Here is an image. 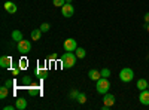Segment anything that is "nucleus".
Returning a JSON list of instances; mask_svg holds the SVG:
<instances>
[{
    "mask_svg": "<svg viewBox=\"0 0 149 110\" xmlns=\"http://www.w3.org/2000/svg\"><path fill=\"white\" fill-rule=\"evenodd\" d=\"M57 58H58V57H57V54H52V55H51V61H55Z\"/></svg>",
    "mask_w": 149,
    "mask_h": 110,
    "instance_id": "30",
    "label": "nucleus"
},
{
    "mask_svg": "<svg viewBox=\"0 0 149 110\" xmlns=\"http://www.w3.org/2000/svg\"><path fill=\"white\" fill-rule=\"evenodd\" d=\"M145 21L149 24V12H146V14H145Z\"/></svg>",
    "mask_w": 149,
    "mask_h": 110,
    "instance_id": "28",
    "label": "nucleus"
},
{
    "mask_svg": "<svg viewBox=\"0 0 149 110\" xmlns=\"http://www.w3.org/2000/svg\"><path fill=\"white\" fill-rule=\"evenodd\" d=\"M63 48H64V51H69V52L76 51V48H78V45H76V40H74V39H72V37L66 39V40H64V43H63Z\"/></svg>",
    "mask_w": 149,
    "mask_h": 110,
    "instance_id": "5",
    "label": "nucleus"
},
{
    "mask_svg": "<svg viewBox=\"0 0 149 110\" xmlns=\"http://www.w3.org/2000/svg\"><path fill=\"white\" fill-rule=\"evenodd\" d=\"M100 73H102V77H109L110 76V70L109 68H103V70H100Z\"/></svg>",
    "mask_w": 149,
    "mask_h": 110,
    "instance_id": "21",
    "label": "nucleus"
},
{
    "mask_svg": "<svg viewBox=\"0 0 149 110\" xmlns=\"http://www.w3.org/2000/svg\"><path fill=\"white\" fill-rule=\"evenodd\" d=\"M42 30L40 28H34L31 31V40H40V36H42Z\"/></svg>",
    "mask_w": 149,
    "mask_h": 110,
    "instance_id": "15",
    "label": "nucleus"
},
{
    "mask_svg": "<svg viewBox=\"0 0 149 110\" xmlns=\"http://www.w3.org/2000/svg\"><path fill=\"white\" fill-rule=\"evenodd\" d=\"M17 48H18V51L21 52V54H29L30 51H31V42L30 40H21V42H18V45H17Z\"/></svg>",
    "mask_w": 149,
    "mask_h": 110,
    "instance_id": "4",
    "label": "nucleus"
},
{
    "mask_svg": "<svg viewBox=\"0 0 149 110\" xmlns=\"http://www.w3.org/2000/svg\"><path fill=\"white\" fill-rule=\"evenodd\" d=\"M119 79H121V82H124V83L131 82V80L134 79V71H133V68L124 67V68L119 71Z\"/></svg>",
    "mask_w": 149,
    "mask_h": 110,
    "instance_id": "3",
    "label": "nucleus"
},
{
    "mask_svg": "<svg viewBox=\"0 0 149 110\" xmlns=\"http://www.w3.org/2000/svg\"><path fill=\"white\" fill-rule=\"evenodd\" d=\"M22 83H24V85H30V83H31V77H30V76H26V77L22 79Z\"/></svg>",
    "mask_w": 149,
    "mask_h": 110,
    "instance_id": "25",
    "label": "nucleus"
},
{
    "mask_svg": "<svg viewBox=\"0 0 149 110\" xmlns=\"http://www.w3.org/2000/svg\"><path fill=\"white\" fill-rule=\"evenodd\" d=\"M15 107H17L18 110H24V109L27 107V100L22 98V97H21V98H18V100L15 101Z\"/></svg>",
    "mask_w": 149,
    "mask_h": 110,
    "instance_id": "12",
    "label": "nucleus"
},
{
    "mask_svg": "<svg viewBox=\"0 0 149 110\" xmlns=\"http://www.w3.org/2000/svg\"><path fill=\"white\" fill-rule=\"evenodd\" d=\"M95 89H97L98 94H102V95L107 94L109 89H110V82H109V79H107V77H100V79L95 82Z\"/></svg>",
    "mask_w": 149,
    "mask_h": 110,
    "instance_id": "2",
    "label": "nucleus"
},
{
    "mask_svg": "<svg viewBox=\"0 0 149 110\" xmlns=\"http://www.w3.org/2000/svg\"><path fill=\"white\" fill-rule=\"evenodd\" d=\"M29 92H30V95H36L37 92H40V89H39V86H31Z\"/></svg>",
    "mask_w": 149,
    "mask_h": 110,
    "instance_id": "23",
    "label": "nucleus"
},
{
    "mask_svg": "<svg viewBox=\"0 0 149 110\" xmlns=\"http://www.w3.org/2000/svg\"><path fill=\"white\" fill-rule=\"evenodd\" d=\"M73 14H74V8H73V5L66 3L63 8H61V15H63L64 18H70V17H73Z\"/></svg>",
    "mask_w": 149,
    "mask_h": 110,
    "instance_id": "6",
    "label": "nucleus"
},
{
    "mask_svg": "<svg viewBox=\"0 0 149 110\" xmlns=\"http://www.w3.org/2000/svg\"><path fill=\"white\" fill-rule=\"evenodd\" d=\"M3 6H5V10L8 12V14H15V12L18 10V8H17V5L14 2H6Z\"/></svg>",
    "mask_w": 149,
    "mask_h": 110,
    "instance_id": "10",
    "label": "nucleus"
},
{
    "mask_svg": "<svg viewBox=\"0 0 149 110\" xmlns=\"http://www.w3.org/2000/svg\"><path fill=\"white\" fill-rule=\"evenodd\" d=\"M115 101H116V98H115V95L113 94H104L103 95V104H106V106H109V107H112L115 104Z\"/></svg>",
    "mask_w": 149,
    "mask_h": 110,
    "instance_id": "8",
    "label": "nucleus"
},
{
    "mask_svg": "<svg viewBox=\"0 0 149 110\" xmlns=\"http://www.w3.org/2000/svg\"><path fill=\"white\" fill-rule=\"evenodd\" d=\"M148 33H149V24H148Z\"/></svg>",
    "mask_w": 149,
    "mask_h": 110,
    "instance_id": "32",
    "label": "nucleus"
},
{
    "mask_svg": "<svg viewBox=\"0 0 149 110\" xmlns=\"http://www.w3.org/2000/svg\"><path fill=\"white\" fill-rule=\"evenodd\" d=\"M49 28H51V26H49L48 22H43L42 26H40V30L43 31V33H46V31H49Z\"/></svg>",
    "mask_w": 149,
    "mask_h": 110,
    "instance_id": "22",
    "label": "nucleus"
},
{
    "mask_svg": "<svg viewBox=\"0 0 149 110\" xmlns=\"http://www.w3.org/2000/svg\"><path fill=\"white\" fill-rule=\"evenodd\" d=\"M24 37H22V33L19 31V30H14V31H12V40H15L17 43L18 42H21Z\"/></svg>",
    "mask_w": 149,
    "mask_h": 110,
    "instance_id": "14",
    "label": "nucleus"
},
{
    "mask_svg": "<svg viewBox=\"0 0 149 110\" xmlns=\"http://www.w3.org/2000/svg\"><path fill=\"white\" fill-rule=\"evenodd\" d=\"M148 80L146 79H139L137 80V83H136V86H137V89L139 91H143V89H148Z\"/></svg>",
    "mask_w": 149,
    "mask_h": 110,
    "instance_id": "13",
    "label": "nucleus"
},
{
    "mask_svg": "<svg viewBox=\"0 0 149 110\" xmlns=\"http://www.w3.org/2000/svg\"><path fill=\"white\" fill-rule=\"evenodd\" d=\"M78 95H79V91H78V89H72V91H70V94H69V98L76 100V98H78Z\"/></svg>",
    "mask_w": 149,
    "mask_h": 110,
    "instance_id": "20",
    "label": "nucleus"
},
{
    "mask_svg": "<svg viewBox=\"0 0 149 110\" xmlns=\"http://www.w3.org/2000/svg\"><path fill=\"white\" fill-rule=\"evenodd\" d=\"M27 67V59H19V68H26Z\"/></svg>",
    "mask_w": 149,
    "mask_h": 110,
    "instance_id": "24",
    "label": "nucleus"
},
{
    "mask_svg": "<svg viewBox=\"0 0 149 110\" xmlns=\"http://www.w3.org/2000/svg\"><path fill=\"white\" fill-rule=\"evenodd\" d=\"M0 67L2 68H10L12 67V58L9 55H3L0 58Z\"/></svg>",
    "mask_w": 149,
    "mask_h": 110,
    "instance_id": "9",
    "label": "nucleus"
},
{
    "mask_svg": "<svg viewBox=\"0 0 149 110\" xmlns=\"http://www.w3.org/2000/svg\"><path fill=\"white\" fill-rule=\"evenodd\" d=\"M148 89H149V83H148Z\"/></svg>",
    "mask_w": 149,
    "mask_h": 110,
    "instance_id": "33",
    "label": "nucleus"
},
{
    "mask_svg": "<svg viewBox=\"0 0 149 110\" xmlns=\"http://www.w3.org/2000/svg\"><path fill=\"white\" fill-rule=\"evenodd\" d=\"M52 3L55 8H63L66 5V0H52Z\"/></svg>",
    "mask_w": 149,
    "mask_h": 110,
    "instance_id": "19",
    "label": "nucleus"
},
{
    "mask_svg": "<svg viewBox=\"0 0 149 110\" xmlns=\"http://www.w3.org/2000/svg\"><path fill=\"white\" fill-rule=\"evenodd\" d=\"M76 101H78V103H81V104H85V103H86V95H85L84 92H79Z\"/></svg>",
    "mask_w": 149,
    "mask_h": 110,
    "instance_id": "18",
    "label": "nucleus"
},
{
    "mask_svg": "<svg viewBox=\"0 0 149 110\" xmlns=\"http://www.w3.org/2000/svg\"><path fill=\"white\" fill-rule=\"evenodd\" d=\"M12 73H14L15 76H17V75H19V68H14V70H12Z\"/></svg>",
    "mask_w": 149,
    "mask_h": 110,
    "instance_id": "29",
    "label": "nucleus"
},
{
    "mask_svg": "<svg viewBox=\"0 0 149 110\" xmlns=\"http://www.w3.org/2000/svg\"><path fill=\"white\" fill-rule=\"evenodd\" d=\"M9 95V88L6 86V85H5V86H2V88H0V98H6V97Z\"/></svg>",
    "mask_w": 149,
    "mask_h": 110,
    "instance_id": "16",
    "label": "nucleus"
},
{
    "mask_svg": "<svg viewBox=\"0 0 149 110\" xmlns=\"http://www.w3.org/2000/svg\"><path fill=\"white\" fill-rule=\"evenodd\" d=\"M88 77L91 79V80H94V82H97L98 79L102 77V73L98 71V70H95V68H91L90 71H88Z\"/></svg>",
    "mask_w": 149,
    "mask_h": 110,
    "instance_id": "11",
    "label": "nucleus"
},
{
    "mask_svg": "<svg viewBox=\"0 0 149 110\" xmlns=\"http://www.w3.org/2000/svg\"><path fill=\"white\" fill-rule=\"evenodd\" d=\"M66 3H72V0H66Z\"/></svg>",
    "mask_w": 149,
    "mask_h": 110,
    "instance_id": "31",
    "label": "nucleus"
},
{
    "mask_svg": "<svg viewBox=\"0 0 149 110\" xmlns=\"http://www.w3.org/2000/svg\"><path fill=\"white\" fill-rule=\"evenodd\" d=\"M74 52H76V57L78 58H85V55H86V51L84 49V48H76V51H74Z\"/></svg>",
    "mask_w": 149,
    "mask_h": 110,
    "instance_id": "17",
    "label": "nucleus"
},
{
    "mask_svg": "<svg viewBox=\"0 0 149 110\" xmlns=\"http://www.w3.org/2000/svg\"><path fill=\"white\" fill-rule=\"evenodd\" d=\"M76 58H78L76 54L66 51L63 54V57H61V66H63V68H73L74 64H76Z\"/></svg>",
    "mask_w": 149,
    "mask_h": 110,
    "instance_id": "1",
    "label": "nucleus"
},
{
    "mask_svg": "<svg viewBox=\"0 0 149 110\" xmlns=\"http://www.w3.org/2000/svg\"><path fill=\"white\" fill-rule=\"evenodd\" d=\"M14 83H15V82H14V80H12V79H8L5 85H6V86H8V88H12V86H14Z\"/></svg>",
    "mask_w": 149,
    "mask_h": 110,
    "instance_id": "26",
    "label": "nucleus"
},
{
    "mask_svg": "<svg viewBox=\"0 0 149 110\" xmlns=\"http://www.w3.org/2000/svg\"><path fill=\"white\" fill-rule=\"evenodd\" d=\"M3 109H5V110H14V109H17V107H15V106H5Z\"/></svg>",
    "mask_w": 149,
    "mask_h": 110,
    "instance_id": "27",
    "label": "nucleus"
},
{
    "mask_svg": "<svg viewBox=\"0 0 149 110\" xmlns=\"http://www.w3.org/2000/svg\"><path fill=\"white\" fill-rule=\"evenodd\" d=\"M139 101H140V104H143V106H149V89H143V91H140Z\"/></svg>",
    "mask_w": 149,
    "mask_h": 110,
    "instance_id": "7",
    "label": "nucleus"
}]
</instances>
